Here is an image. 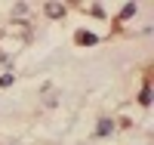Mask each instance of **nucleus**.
Here are the masks:
<instances>
[{
  "mask_svg": "<svg viewBox=\"0 0 154 145\" xmlns=\"http://www.w3.org/2000/svg\"><path fill=\"white\" fill-rule=\"evenodd\" d=\"M43 9H46L49 19H62L65 16V3H53V0H49V3H43Z\"/></svg>",
  "mask_w": 154,
  "mask_h": 145,
  "instance_id": "obj_1",
  "label": "nucleus"
},
{
  "mask_svg": "<svg viewBox=\"0 0 154 145\" xmlns=\"http://www.w3.org/2000/svg\"><path fill=\"white\" fill-rule=\"evenodd\" d=\"M77 43H80V46H96L99 37H96L93 31H77Z\"/></svg>",
  "mask_w": 154,
  "mask_h": 145,
  "instance_id": "obj_2",
  "label": "nucleus"
},
{
  "mask_svg": "<svg viewBox=\"0 0 154 145\" xmlns=\"http://www.w3.org/2000/svg\"><path fill=\"white\" fill-rule=\"evenodd\" d=\"M111 130H114V127H111V121H105V117H102V121L96 124V139H102V136H108Z\"/></svg>",
  "mask_w": 154,
  "mask_h": 145,
  "instance_id": "obj_3",
  "label": "nucleus"
},
{
  "mask_svg": "<svg viewBox=\"0 0 154 145\" xmlns=\"http://www.w3.org/2000/svg\"><path fill=\"white\" fill-rule=\"evenodd\" d=\"M136 9H139L136 3H126V6H123V12H120V19H133V16H136Z\"/></svg>",
  "mask_w": 154,
  "mask_h": 145,
  "instance_id": "obj_4",
  "label": "nucleus"
},
{
  "mask_svg": "<svg viewBox=\"0 0 154 145\" xmlns=\"http://www.w3.org/2000/svg\"><path fill=\"white\" fill-rule=\"evenodd\" d=\"M139 102H142V105H151V87H145V90H142V96H139Z\"/></svg>",
  "mask_w": 154,
  "mask_h": 145,
  "instance_id": "obj_5",
  "label": "nucleus"
}]
</instances>
